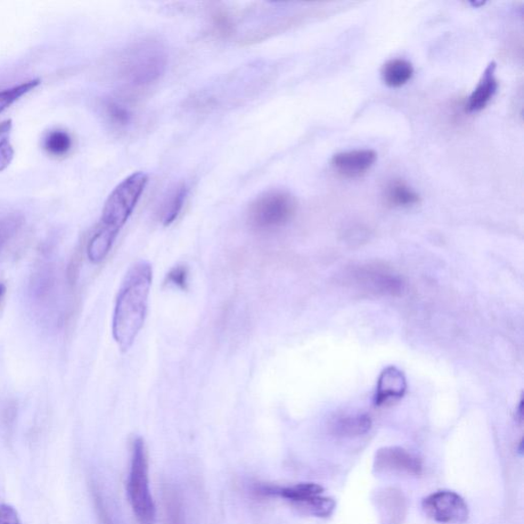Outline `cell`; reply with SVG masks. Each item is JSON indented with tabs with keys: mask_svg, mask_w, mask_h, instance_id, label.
Listing matches in <instances>:
<instances>
[{
	"mask_svg": "<svg viewBox=\"0 0 524 524\" xmlns=\"http://www.w3.org/2000/svg\"><path fill=\"white\" fill-rule=\"evenodd\" d=\"M153 282L149 262L138 261L128 269L120 286L112 321L114 340L122 351L133 347L146 321Z\"/></svg>",
	"mask_w": 524,
	"mask_h": 524,
	"instance_id": "1",
	"label": "cell"
},
{
	"mask_svg": "<svg viewBox=\"0 0 524 524\" xmlns=\"http://www.w3.org/2000/svg\"><path fill=\"white\" fill-rule=\"evenodd\" d=\"M149 177L135 172L114 188L105 203L100 225L87 245V257L93 264H101L108 257L120 229L141 199Z\"/></svg>",
	"mask_w": 524,
	"mask_h": 524,
	"instance_id": "2",
	"label": "cell"
},
{
	"mask_svg": "<svg viewBox=\"0 0 524 524\" xmlns=\"http://www.w3.org/2000/svg\"><path fill=\"white\" fill-rule=\"evenodd\" d=\"M127 495L137 522L155 524L157 519V511H156L151 494L149 462H147L146 445L142 438H136L134 440L127 480Z\"/></svg>",
	"mask_w": 524,
	"mask_h": 524,
	"instance_id": "3",
	"label": "cell"
},
{
	"mask_svg": "<svg viewBox=\"0 0 524 524\" xmlns=\"http://www.w3.org/2000/svg\"><path fill=\"white\" fill-rule=\"evenodd\" d=\"M167 67V55L158 43L144 41L131 47L122 63V76L134 88L149 86Z\"/></svg>",
	"mask_w": 524,
	"mask_h": 524,
	"instance_id": "4",
	"label": "cell"
},
{
	"mask_svg": "<svg viewBox=\"0 0 524 524\" xmlns=\"http://www.w3.org/2000/svg\"><path fill=\"white\" fill-rule=\"evenodd\" d=\"M294 196L284 191L262 194L250 205L248 223L259 232H270L290 223L297 213Z\"/></svg>",
	"mask_w": 524,
	"mask_h": 524,
	"instance_id": "5",
	"label": "cell"
},
{
	"mask_svg": "<svg viewBox=\"0 0 524 524\" xmlns=\"http://www.w3.org/2000/svg\"><path fill=\"white\" fill-rule=\"evenodd\" d=\"M350 277L358 288L371 294L398 297L404 291L403 280L384 266H359L352 268Z\"/></svg>",
	"mask_w": 524,
	"mask_h": 524,
	"instance_id": "6",
	"label": "cell"
},
{
	"mask_svg": "<svg viewBox=\"0 0 524 524\" xmlns=\"http://www.w3.org/2000/svg\"><path fill=\"white\" fill-rule=\"evenodd\" d=\"M422 507L428 518L437 522L461 524L469 519V506L455 491H438L425 498Z\"/></svg>",
	"mask_w": 524,
	"mask_h": 524,
	"instance_id": "7",
	"label": "cell"
},
{
	"mask_svg": "<svg viewBox=\"0 0 524 524\" xmlns=\"http://www.w3.org/2000/svg\"><path fill=\"white\" fill-rule=\"evenodd\" d=\"M375 469L379 473L421 475L422 461L408 450L398 448H383L376 453Z\"/></svg>",
	"mask_w": 524,
	"mask_h": 524,
	"instance_id": "8",
	"label": "cell"
},
{
	"mask_svg": "<svg viewBox=\"0 0 524 524\" xmlns=\"http://www.w3.org/2000/svg\"><path fill=\"white\" fill-rule=\"evenodd\" d=\"M376 160L377 154L373 150H352L336 154L332 159V166L342 176L357 178L366 175Z\"/></svg>",
	"mask_w": 524,
	"mask_h": 524,
	"instance_id": "9",
	"label": "cell"
},
{
	"mask_svg": "<svg viewBox=\"0 0 524 524\" xmlns=\"http://www.w3.org/2000/svg\"><path fill=\"white\" fill-rule=\"evenodd\" d=\"M407 380L403 372L397 367L384 368L379 376L375 395V405L381 407L405 396Z\"/></svg>",
	"mask_w": 524,
	"mask_h": 524,
	"instance_id": "10",
	"label": "cell"
},
{
	"mask_svg": "<svg viewBox=\"0 0 524 524\" xmlns=\"http://www.w3.org/2000/svg\"><path fill=\"white\" fill-rule=\"evenodd\" d=\"M495 70L496 64L491 63L488 66L485 73H483L479 86L473 90L469 103H467V110L469 112H479L485 109L491 98L497 94L499 85Z\"/></svg>",
	"mask_w": 524,
	"mask_h": 524,
	"instance_id": "11",
	"label": "cell"
},
{
	"mask_svg": "<svg viewBox=\"0 0 524 524\" xmlns=\"http://www.w3.org/2000/svg\"><path fill=\"white\" fill-rule=\"evenodd\" d=\"M371 428V418L366 414L339 417L331 425L335 436L341 438L364 436L368 431H370Z\"/></svg>",
	"mask_w": 524,
	"mask_h": 524,
	"instance_id": "12",
	"label": "cell"
},
{
	"mask_svg": "<svg viewBox=\"0 0 524 524\" xmlns=\"http://www.w3.org/2000/svg\"><path fill=\"white\" fill-rule=\"evenodd\" d=\"M164 524H187L184 499L172 486L163 489Z\"/></svg>",
	"mask_w": 524,
	"mask_h": 524,
	"instance_id": "13",
	"label": "cell"
},
{
	"mask_svg": "<svg viewBox=\"0 0 524 524\" xmlns=\"http://www.w3.org/2000/svg\"><path fill=\"white\" fill-rule=\"evenodd\" d=\"M187 196L186 184H178L171 188L161 208V223L167 227L174 224L184 208Z\"/></svg>",
	"mask_w": 524,
	"mask_h": 524,
	"instance_id": "14",
	"label": "cell"
},
{
	"mask_svg": "<svg viewBox=\"0 0 524 524\" xmlns=\"http://www.w3.org/2000/svg\"><path fill=\"white\" fill-rule=\"evenodd\" d=\"M414 76L411 63L404 59H395L383 66L382 78L389 87H400L408 84Z\"/></svg>",
	"mask_w": 524,
	"mask_h": 524,
	"instance_id": "15",
	"label": "cell"
},
{
	"mask_svg": "<svg viewBox=\"0 0 524 524\" xmlns=\"http://www.w3.org/2000/svg\"><path fill=\"white\" fill-rule=\"evenodd\" d=\"M385 196L395 207H409L420 201V196L403 180H392L385 191Z\"/></svg>",
	"mask_w": 524,
	"mask_h": 524,
	"instance_id": "16",
	"label": "cell"
},
{
	"mask_svg": "<svg viewBox=\"0 0 524 524\" xmlns=\"http://www.w3.org/2000/svg\"><path fill=\"white\" fill-rule=\"evenodd\" d=\"M323 488L317 483H298L297 486L281 488L276 487L275 496L282 497L293 504L303 501L310 497L321 495Z\"/></svg>",
	"mask_w": 524,
	"mask_h": 524,
	"instance_id": "17",
	"label": "cell"
},
{
	"mask_svg": "<svg viewBox=\"0 0 524 524\" xmlns=\"http://www.w3.org/2000/svg\"><path fill=\"white\" fill-rule=\"evenodd\" d=\"M294 505L303 512L316 516V518H329L336 507L333 499L324 498L321 495L310 497Z\"/></svg>",
	"mask_w": 524,
	"mask_h": 524,
	"instance_id": "18",
	"label": "cell"
},
{
	"mask_svg": "<svg viewBox=\"0 0 524 524\" xmlns=\"http://www.w3.org/2000/svg\"><path fill=\"white\" fill-rule=\"evenodd\" d=\"M41 84L40 79H32L26 82H23V84L19 86H15L12 88H8L0 92V114H2L7 108L15 103L16 101L20 100V98L27 95L28 93L35 90Z\"/></svg>",
	"mask_w": 524,
	"mask_h": 524,
	"instance_id": "19",
	"label": "cell"
},
{
	"mask_svg": "<svg viewBox=\"0 0 524 524\" xmlns=\"http://www.w3.org/2000/svg\"><path fill=\"white\" fill-rule=\"evenodd\" d=\"M45 149L54 156L68 154L72 147V138L64 130H54L45 138Z\"/></svg>",
	"mask_w": 524,
	"mask_h": 524,
	"instance_id": "20",
	"label": "cell"
},
{
	"mask_svg": "<svg viewBox=\"0 0 524 524\" xmlns=\"http://www.w3.org/2000/svg\"><path fill=\"white\" fill-rule=\"evenodd\" d=\"M12 120L0 123V171H4L12 163L15 151L10 143Z\"/></svg>",
	"mask_w": 524,
	"mask_h": 524,
	"instance_id": "21",
	"label": "cell"
},
{
	"mask_svg": "<svg viewBox=\"0 0 524 524\" xmlns=\"http://www.w3.org/2000/svg\"><path fill=\"white\" fill-rule=\"evenodd\" d=\"M106 116L117 126H126L133 119V114H131L129 109L119 103L110 102L106 105Z\"/></svg>",
	"mask_w": 524,
	"mask_h": 524,
	"instance_id": "22",
	"label": "cell"
},
{
	"mask_svg": "<svg viewBox=\"0 0 524 524\" xmlns=\"http://www.w3.org/2000/svg\"><path fill=\"white\" fill-rule=\"evenodd\" d=\"M93 497L98 524H116L114 520L113 514L110 511V508L108 504L106 503L101 491L97 489H94Z\"/></svg>",
	"mask_w": 524,
	"mask_h": 524,
	"instance_id": "23",
	"label": "cell"
},
{
	"mask_svg": "<svg viewBox=\"0 0 524 524\" xmlns=\"http://www.w3.org/2000/svg\"><path fill=\"white\" fill-rule=\"evenodd\" d=\"M21 226V221L16 217H5L0 218V251L3 250L5 246L11 237L18 231Z\"/></svg>",
	"mask_w": 524,
	"mask_h": 524,
	"instance_id": "24",
	"label": "cell"
},
{
	"mask_svg": "<svg viewBox=\"0 0 524 524\" xmlns=\"http://www.w3.org/2000/svg\"><path fill=\"white\" fill-rule=\"evenodd\" d=\"M166 283L179 290L186 291L188 285V269L184 265H177L169 270Z\"/></svg>",
	"mask_w": 524,
	"mask_h": 524,
	"instance_id": "25",
	"label": "cell"
},
{
	"mask_svg": "<svg viewBox=\"0 0 524 524\" xmlns=\"http://www.w3.org/2000/svg\"><path fill=\"white\" fill-rule=\"evenodd\" d=\"M0 524H21L18 512L14 507L6 504L0 505Z\"/></svg>",
	"mask_w": 524,
	"mask_h": 524,
	"instance_id": "26",
	"label": "cell"
},
{
	"mask_svg": "<svg viewBox=\"0 0 524 524\" xmlns=\"http://www.w3.org/2000/svg\"><path fill=\"white\" fill-rule=\"evenodd\" d=\"M5 286L2 283H0V298H2L5 293Z\"/></svg>",
	"mask_w": 524,
	"mask_h": 524,
	"instance_id": "27",
	"label": "cell"
},
{
	"mask_svg": "<svg viewBox=\"0 0 524 524\" xmlns=\"http://www.w3.org/2000/svg\"><path fill=\"white\" fill-rule=\"evenodd\" d=\"M519 453H520V454L523 453V439L520 440Z\"/></svg>",
	"mask_w": 524,
	"mask_h": 524,
	"instance_id": "28",
	"label": "cell"
}]
</instances>
